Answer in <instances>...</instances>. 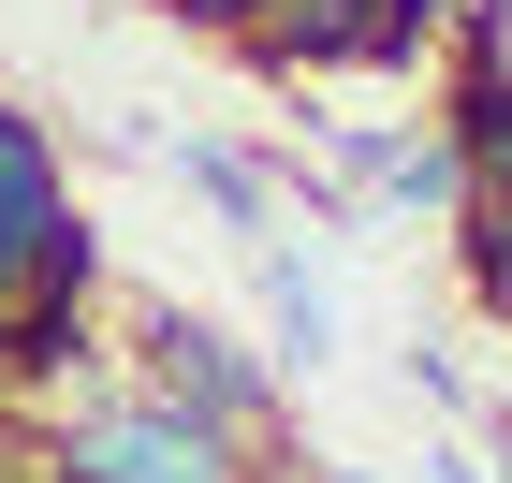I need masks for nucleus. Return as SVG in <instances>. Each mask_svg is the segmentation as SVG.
Here are the masks:
<instances>
[{
    "mask_svg": "<svg viewBox=\"0 0 512 483\" xmlns=\"http://www.w3.org/2000/svg\"><path fill=\"white\" fill-rule=\"evenodd\" d=\"M322 205L352 220V205H410V220H469V147H454V118H425V132H352L337 147V176H322Z\"/></svg>",
    "mask_w": 512,
    "mask_h": 483,
    "instance_id": "nucleus-4",
    "label": "nucleus"
},
{
    "mask_svg": "<svg viewBox=\"0 0 512 483\" xmlns=\"http://www.w3.org/2000/svg\"><path fill=\"white\" fill-rule=\"evenodd\" d=\"M88 235H74V191H59V147H44L15 103H0V366L44 381L59 352H88Z\"/></svg>",
    "mask_w": 512,
    "mask_h": 483,
    "instance_id": "nucleus-1",
    "label": "nucleus"
},
{
    "mask_svg": "<svg viewBox=\"0 0 512 483\" xmlns=\"http://www.w3.org/2000/svg\"><path fill=\"white\" fill-rule=\"evenodd\" d=\"M483 483H512V469H483Z\"/></svg>",
    "mask_w": 512,
    "mask_h": 483,
    "instance_id": "nucleus-13",
    "label": "nucleus"
},
{
    "mask_svg": "<svg viewBox=\"0 0 512 483\" xmlns=\"http://www.w3.org/2000/svg\"><path fill=\"white\" fill-rule=\"evenodd\" d=\"M44 483H264V454L220 440V425H191L147 381H118V396H74L44 425Z\"/></svg>",
    "mask_w": 512,
    "mask_h": 483,
    "instance_id": "nucleus-2",
    "label": "nucleus"
},
{
    "mask_svg": "<svg viewBox=\"0 0 512 483\" xmlns=\"http://www.w3.org/2000/svg\"><path fill=\"white\" fill-rule=\"evenodd\" d=\"M454 147H469V191H512V88L498 74H454Z\"/></svg>",
    "mask_w": 512,
    "mask_h": 483,
    "instance_id": "nucleus-8",
    "label": "nucleus"
},
{
    "mask_svg": "<svg viewBox=\"0 0 512 483\" xmlns=\"http://www.w3.org/2000/svg\"><path fill=\"white\" fill-rule=\"evenodd\" d=\"M147 396H176L191 425H220L249 454L278 440V366L249 352L235 322H205V308H147Z\"/></svg>",
    "mask_w": 512,
    "mask_h": 483,
    "instance_id": "nucleus-3",
    "label": "nucleus"
},
{
    "mask_svg": "<svg viewBox=\"0 0 512 483\" xmlns=\"http://www.w3.org/2000/svg\"><path fill=\"white\" fill-rule=\"evenodd\" d=\"M249 279H264V337H278V352L264 366H337V293H322V264H308V249H249Z\"/></svg>",
    "mask_w": 512,
    "mask_h": 483,
    "instance_id": "nucleus-6",
    "label": "nucleus"
},
{
    "mask_svg": "<svg viewBox=\"0 0 512 483\" xmlns=\"http://www.w3.org/2000/svg\"><path fill=\"white\" fill-rule=\"evenodd\" d=\"M249 44L278 74H381V59H410V30L366 15V0H249Z\"/></svg>",
    "mask_w": 512,
    "mask_h": 483,
    "instance_id": "nucleus-5",
    "label": "nucleus"
},
{
    "mask_svg": "<svg viewBox=\"0 0 512 483\" xmlns=\"http://www.w3.org/2000/svg\"><path fill=\"white\" fill-rule=\"evenodd\" d=\"M454 235H469V279H483V308L512 322V191H498V205H469Z\"/></svg>",
    "mask_w": 512,
    "mask_h": 483,
    "instance_id": "nucleus-9",
    "label": "nucleus"
},
{
    "mask_svg": "<svg viewBox=\"0 0 512 483\" xmlns=\"http://www.w3.org/2000/svg\"><path fill=\"white\" fill-rule=\"evenodd\" d=\"M469 74L512 88V0H469Z\"/></svg>",
    "mask_w": 512,
    "mask_h": 483,
    "instance_id": "nucleus-10",
    "label": "nucleus"
},
{
    "mask_svg": "<svg viewBox=\"0 0 512 483\" xmlns=\"http://www.w3.org/2000/svg\"><path fill=\"white\" fill-rule=\"evenodd\" d=\"M366 15H395V30H410V44H425V30H439V0H366Z\"/></svg>",
    "mask_w": 512,
    "mask_h": 483,
    "instance_id": "nucleus-12",
    "label": "nucleus"
},
{
    "mask_svg": "<svg viewBox=\"0 0 512 483\" xmlns=\"http://www.w3.org/2000/svg\"><path fill=\"white\" fill-rule=\"evenodd\" d=\"M176 176H191V191L235 220V249H264V235H278V176H264L249 147H205V132H191V147H176Z\"/></svg>",
    "mask_w": 512,
    "mask_h": 483,
    "instance_id": "nucleus-7",
    "label": "nucleus"
},
{
    "mask_svg": "<svg viewBox=\"0 0 512 483\" xmlns=\"http://www.w3.org/2000/svg\"><path fill=\"white\" fill-rule=\"evenodd\" d=\"M161 15H191V30H249V0H161Z\"/></svg>",
    "mask_w": 512,
    "mask_h": 483,
    "instance_id": "nucleus-11",
    "label": "nucleus"
}]
</instances>
